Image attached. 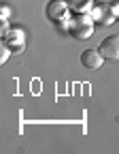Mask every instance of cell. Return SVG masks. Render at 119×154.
<instances>
[{
    "label": "cell",
    "instance_id": "cell-2",
    "mask_svg": "<svg viewBox=\"0 0 119 154\" xmlns=\"http://www.w3.org/2000/svg\"><path fill=\"white\" fill-rule=\"evenodd\" d=\"M100 54L104 56V60L117 62L119 60V34H111L100 43Z\"/></svg>",
    "mask_w": 119,
    "mask_h": 154
},
{
    "label": "cell",
    "instance_id": "cell-5",
    "mask_svg": "<svg viewBox=\"0 0 119 154\" xmlns=\"http://www.w3.org/2000/svg\"><path fill=\"white\" fill-rule=\"evenodd\" d=\"M66 2H68V9L74 13H87L94 5V0H66Z\"/></svg>",
    "mask_w": 119,
    "mask_h": 154
},
{
    "label": "cell",
    "instance_id": "cell-4",
    "mask_svg": "<svg viewBox=\"0 0 119 154\" xmlns=\"http://www.w3.org/2000/svg\"><path fill=\"white\" fill-rule=\"evenodd\" d=\"M104 62V56L100 54V49H85L81 54V64L85 69H100Z\"/></svg>",
    "mask_w": 119,
    "mask_h": 154
},
{
    "label": "cell",
    "instance_id": "cell-3",
    "mask_svg": "<svg viewBox=\"0 0 119 154\" xmlns=\"http://www.w3.org/2000/svg\"><path fill=\"white\" fill-rule=\"evenodd\" d=\"M66 11H68V2L66 0H51L47 5V17L51 22H62L66 17Z\"/></svg>",
    "mask_w": 119,
    "mask_h": 154
},
{
    "label": "cell",
    "instance_id": "cell-1",
    "mask_svg": "<svg viewBox=\"0 0 119 154\" xmlns=\"http://www.w3.org/2000/svg\"><path fill=\"white\" fill-rule=\"evenodd\" d=\"M68 32L79 41H85V38H89L94 34V19L87 13H77L68 26Z\"/></svg>",
    "mask_w": 119,
    "mask_h": 154
}]
</instances>
